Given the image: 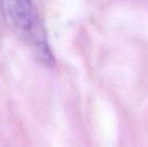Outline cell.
<instances>
[{
	"instance_id": "obj_1",
	"label": "cell",
	"mask_w": 148,
	"mask_h": 147,
	"mask_svg": "<svg viewBox=\"0 0 148 147\" xmlns=\"http://www.w3.org/2000/svg\"><path fill=\"white\" fill-rule=\"evenodd\" d=\"M0 12L6 25L30 47L37 61L53 67L55 57L32 0H0Z\"/></svg>"
}]
</instances>
